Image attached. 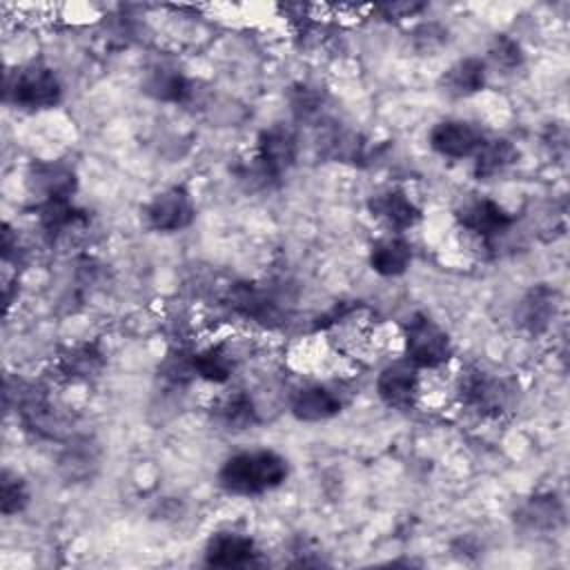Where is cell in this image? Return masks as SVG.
Wrapping results in <instances>:
<instances>
[{"label": "cell", "mask_w": 570, "mask_h": 570, "mask_svg": "<svg viewBox=\"0 0 570 570\" xmlns=\"http://www.w3.org/2000/svg\"><path fill=\"white\" fill-rule=\"evenodd\" d=\"M289 463L274 450L238 452L225 459L218 470V485L238 497H256L285 483Z\"/></svg>", "instance_id": "cell-1"}, {"label": "cell", "mask_w": 570, "mask_h": 570, "mask_svg": "<svg viewBox=\"0 0 570 570\" xmlns=\"http://www.w3.org/2000/svg\"><path fill=\"white\" fill-rule=\"evenodd\" d=\"M4 100L24 111L51 109L62 100V82L51 67L29 62L7 76Z\"/></svg>", "instance_id": "cell-2"}, {"label": "cell", "mask_w": 570, "mask_h": 570, "mask_svg": "<svg viewBox=\"0 0 570 570\" xmlns=\"http://www.w3.org/2000/svg\"><path fill=\"white\" fill-rule=\"evenodd\" d=\"M405 358L416 367H441L452 356L450 334L428 314L416 312L403 325Z\"/></svg>", "instance_id": "cell-3"}, {"label": "cell", "mask_w": 570, "mask_h": 570, "mask_svg": "<svg viewBox=\"0 0 570 570\" xmlns=\"http://www.w3.org/2000/svg\"><path fill=\"white\" fill-rule=\"evenodd\" d=\"M227 305L243 318L261 323L265 327L283 325L287 318L285 296L272 285L258 283H234L227 294Z\"/></svg>", "instance_id": "cell-4"}, {"label": "cell", "mask_w": 570, "mask_h": 570, "mask_svg": "<svg viewBox=\"0 0 570 570\" xmlns=\"http://www.w3.org/2000/svg\"><path fill=\"white\" fill-rule=\"evenodd\" d=\"M298 156V136L285 122H274L258 134L256 156L252 158L265 180L276 183L287 169L294 167Z\"/></svg>", "instance_id": "cell-5"}, {"label": "cell", "mask_w": 570, "mask_h": 570, "mask_svg": "<svg viewBox=\"0 0 570 570\" xmlns=\"http://www.w3.org/2000/svg\"><path fill=\"white\" fill-rule=\"evenodd\" d=\"M461 401L488 416H499L514 403V385L501 376L470 370L461 379Z\"/></svg>", "instance_id": "cell-6"}, {"label": "cell", "mask_w": 570, "mask_h": 570, "mask_svg": "<svg viewBox=\"0 0 570 570\" xmlns=\"http://www.w3.org/2000/svg\"><path fill=\"white\" fill-rule=\"evenodd\" d=\"M456 220L463 232L472 234L483 245H490L501 234H508L517 223L510 212H505L497 200L485 196L461 203L456 209Z\"/></svg>", "instance_id": "cell-7"}, {"label": "cell", "mask_w": 570, "mask_h": 570, "mask_svg": "<svg viewBox=\"0 0 570 570\" xmlns=\"http://www.w3.org/2000/svg\"><path fill=\"white\" fill-rule=\"evenodd\" d=\"M142 216L149 229L169 234L189 227L196 218V207L185 187H169L147 203Z\"/></svg>", "instance_id": "cell-8"}, {"label": "cell", "mask_w": 570, "mask_h": 570, "mask_svg": "<svg viewBox=\"0 0 570 570\" xmlns=\"http://www.w3.org/2000/svg\"><path fill=\"white\" fill-rule=\"evenodd\" d=\"M350 396L341 383H312L303 385L292 396V414L303 423H318L336 416Z\"/></svg>", "instance_id": "cell-9"}, {"label": "cell", "mask_w": 570, "mask_h": 570, "mask_svg": "<svg viewBox=\"0 0 570 570\" xmlns=\"http://www.w3.org/2000/svg\"><path fill=\"white\" fill-rule=\"evenodd\" d=\"M430 147L445 156V158H468L474 156L476 149L483 145L485 134L476 122L463 118H448L439 120L430 129Z\"/></svg>", "instance_id": "cell-10"}, {"label": "cell", "mask_w": 570, "mask_h": 570, "mask_svg": "<svg viewBox=\"0 0 570 570\" xmlns=\"http://www.w3.org/2000/svg\"><path fill=\"white\" fill-rule=\"evenodd\" d=\"M419 367L405 361L385 365L376 376V394L392 410H412L419 399Z\"/></svg>", "instance_id": "cell-11"}, {"label": "cell", "mask_w": 570, "mask_h": 570, "mask_svg": "<svg viewBox=\"0 0 570 570\" xmlns=\"http://www.w3.org/2000/svg\"><path fill=\"white\" fill-rule=\"evenodd\" d=\"M27 189L45 200H71L78 189V176L71 165L62 160H40L27 171Z\"/></svg>", "instance_id": "cell-12"}, {"label": "cell", "mask_w": 570, "mask_h": 570, "mask_svg": "<svg viewBox=\"0 0 570 570\" xmlns=\"http://www.w3.org/2000/svg\"><path fill=\"white\" fill-rule=\"evenodd\" d=\"M205 563L212 568H252L261 563V552L252 537L220 530L205 546Z\"/></svg>", "instance_id": "cell-13"}, {"label": "cell", "mask_w": 570, "mask_h": 570, "mask_svg": "<svg viewBox=\"0 0 570 570\" xmlns=\"http://www.w3.org/2000/svg\"><path fill=\"white\" fill-rule=\"evenodd\" d=\"M367 212L394 234H401L421 220V209L401 187H387L372 194Z\"/></svg>", "instance_id": "cell-14"}, {"label": "cell", "mask_w": 570, "mask_h": 570, "mask_svg": "<svg viewBox=\"0 0 570 570\" xmlns=\"http://www.w3.org/2000/svg\"><path fill=\"white\" fill-rule=\"evenodd\" d=\"M557 307H559V294L543 283L534 285L517 303L514 323L528 334H541L550 327L552 318L557 316Z\"/></svg>", "instance_id": "cell-15"}, {"label": "cell", "mask_w": 570, "mask_h": 570, "mask_svg": "<svg viewBox=\"0 0 570 570\" xmlns=\"http://www.w3.org/2000/svg\"><path fill=\"white\" fill-rule=\"evenodd\" d=\"M194 82L174 65H156L145 73L142 91L163 102L185 105L194 98Z\"/></svg>", "instance_id": "cell-16"}, {"label": "cell", "mask_w": 570, "mask_h": 570, "mask_svg": "<svg viewBox=\"0 0 570 570\" xmlns=\"http://www.w3.org/2000/svg\"><path fill=\"white\" fill-rule=\"evenodd\" d=\"M514 521L519 528L530 530V532H548L557 530L563 523V505L557 494H534L525 499L517 512Z\"/></svg>", "instance_id": "cell-17"}, {"label": "cell", "mask_w": 570, "mask_h": 570, "mask_svg": "<svg viewBox=\"0 0 570 570\" xmlns=\"http://www.w3.org/2000/svg\"><path fill=\"white\" fill-rule=\"evenodd\" d=\"M485 62L476 56H468L456 60L443 76H441V87L448 96L452 98H468L479 94L485 87Z\"/></svg>", "instance_id": "cell-18"}, {"label": "cell", "mask_w": 570, "mask_h": 570, "mask_svg": "<svg viewBox=\"0 0 570 570\" xmlns=\"http://www.w3.org/2000/svg\"><path fill=\"white\" fill-rule=\"evenodd\" d=\"M38 220L42 232L58 240L69 232H80L89 218L71 200H45L38 205Z\"/></svg>", "instance_id": "cell-19"}, {"label": "cell", "mask_w": 570, "mask_h": 570, "mask_svg": "<svg viewBox=\"0 0 570 570\" xmlns=\"http://www.w3.org/2000/svg\"><path fill=\"white\" fill-rule=\"evenodd\" d=\"M370 267L381 276H401L412 263V245L401 236H385L370 249Z\"/></svg>", "instance_id": "cell-20"}, {"label": "cell", "mask_w": 570, "mask_h": 570, "mask_svg": "<svg viewBox=\"0 0 570 570\" xmlns=\"http://www.w3.org/2000/svg\"><path fill=\"white\" fill-rule=\"evenodd\" d=\"M472 158L474 176L479 180H490L517 163L519 149L508 138H485Z\"/></svg>", "instance_id": "cell-21"}, {"label": "cell", "mask_w": 570, "mask_h": 570, "mask_svg": "<svg viewBox=\"0 0 570 570\" xmlns=\"http://www.w3.org/2000/svg\"><path fill=\"white\" fill-rule=\"evenodd\" d=\"M194 367H196V376L209 383H227L236 367V356L225 343H218L207 350L194 352Z\"/></svg>", "instance_id": "cell-22"}, {"label": "cell", "mask_w": 570, "mask_h": 570, "mask_svg": "<svg viewBox=\"0 0 570 570\" xmlns=\"http://www.w3.org/2000/svg\"><path fill=\"white\" fill-rule=\"evenodd\" d=\"M102 367V354L96 345H76L60 356L58 370L69 381H89Z\"/></svg>", "instance_id": "cell-23"}, {"label": "cell", "mask_w": 570, "mask_h": 570, "mask_svg": "<svg viewBox=\"0 0 570 570\" xmlns=\"http://www.w3.org/2000/svg\"><path fill=\"white\" fill-rule=\"evenodd\" d=\"M216 416L229 430H245L258 423V407L249 392L236 390L216 405Z\"/></svg>", "instance_id": "cell-24"}, {"label": "cell", "mask_w": 570, "mask_h": 570, "mask_svg": "<svg viewBox=\"0 0 570 570\" xmlns=\"http://www.w3.org/2000/svg\"><path fill=\"white\" fill-rule=\"evenodd\" d=\"M98 448L89 441H73L60 456V472L69 481H80L91 476V472L98 468Z\"/></svg>", "instance_id": "cell-25"}, {"label": "cell", "mask_w": 570, "mask_h": 570, "mask_svg": "<svg viewBox=\"0 0 570 570\" xmlns=\"http://www.w3.org/2000/svg\"><path fill=\"white\" fill-rule=\"evenodd\" d=\"M289 105H292V114L296 116V120H318L323 105H325V96L318 87L312 85H294L289 91Z\"/></svg>", "instance_id": "cell-26"}, {"label": "cell", "mask_w": 570, "mask_h": 570, "mask_svg": "<svg viewBox=\"0 0 570 570\" xmlns=\"http://www.w3.org/2000/svg\"><path fill=\"white\" fill-rule=\"evenodd\" d=\"M29 503V488L27 481L9 470L2 472L0 476V510L4 517L18 514L27 508Z\"/></svg>", "instance_id": "cell-27"}, {"label": "cell", "mask_w": 570, "mask_h": 570, "mask_svg": "<svg viewBox=\"0 0 570 570\" xmlns=\"http://www.w3.org/2000/svg\"><path fill=\"white\" fill-rule=\"evenodd\" d=\"M488 53H490V60H492L497 67L508 69V71L521 67L523 60H525L521 45H519L514 38L505 36V33H501V36H497V38L492 40Z\"/></svg>", "instance_id": "cell-28"}, {"label": "cell", "mask_w": 570, "mask_h": 570, "mask_svg": "<svg viewBox=\"0 0 570 570\" xmlns=\"http://www.w3.org/2000/svg\"><path fill=\"white\" fill-rule=\"evenodd\" d=\"M160 374L171 381V383H187L189 379L196 376V367H194V352H169L167 358L160 365Z\"/></svg>", "instance_id": "cell-29"}, {"label": "cell", "mask_w": 570, "mask_h": 570, "mask_svg": "<svg viewBox=\"0 0 570 570\" xmlns=\"http://www.w3.org/2000/svg\"><path fill=\"white\" fill-rule=\"evenodd\" d=\"M448 40V29L439 22H421L412 31V47L421 53H432L441 49Z\"/></svg>", "instance_id": "cell-30"}, {"label": "cell", "mask_w": 570, "mask_h": 570, "mask_svg": "<svg viewBox=\"0 0 570 570\" xmlns=\"http://www.w3.org/2000/svg\"><path fill=\"white\" fill-rule=\"evenodd\" d=\"M425 4L421 2H392V4H383L381 11L385 13V18H407L412 13H419Z\"/></svg>", "instance_id": "cell-31"}]
</instances>
